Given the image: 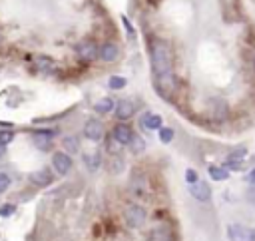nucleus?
<instances>
[{"mask_svg":"<svg viewBox=\"0 0 255 241\" xmlns=\"http://www.w3.org/2000/svg\"><path fill=\"white\" fill-rule=\"evenodd\" d=\"M108 86H110L112 90H122V88L126 86V78H122V76H112V78L108 80Z\"/></svg>","mask_w":255,"mask_h":241,"instance_id":"aec40b11","label":"nucleus"},{"mask_svg":"<svg viewBox=\"0 0 255 241\" xmlns=\"http://www.w3.org/2000/svg\"><path fill=\"white\" fill-rule=\"evenodd\" d=\"M140 124L146 128V130H160L162 128V116L160 114H152V112H146L140 120Z\"/></svg>","mask_w":255,"mask_h":241,"instance_id":"9d476101","label":"nucleus"},{"mask_svg":"<svg viewBox=\"0 0 255 241\" xmlns=\"http://www.w3.org/2000/svg\"><path fill=\"white\" fill-rule=\"evenodd\" d=\"M209 176H211V180H215V181H223V180L229 178V172H227V168L209 166Z\"/></svg>","mask_w":255,"mask_h":241,"instance_id":"dca6fc26","label":"nucleus"},{"mask_svg":"<svg viewBox=\"0 0 255 241\" xmlns=\"http://www.w3.org/2000/svg\"><path fill=\"white\" fill-rule=\"evenodd\" d=\"M36 68L40 72H54V60L48 56H36Z\"/></svg>","mask_w":255,"mask_h":241,"instance_id":"2eb2a0df","label":"nucleus"},{"mask_svg":"<svg viewBox=\"0 0 255 241\" xmlns=\"http://www.w3.org/2000/svg\"><path fill=\"white\" fill-rule=\"evenodd\" d=\"M122 22H124V26H126V30H128V32H130V36H134V26H132V22H130V20H128L126 16L122 18Z\"/></svg>","mask_w":255,"mask_h":241,"instance_id":"cd10ccee","label":"nucleus"},{"mask_svg":"<svg viewBox=\"0 0 255 241\" xmlns=\"http://www.w3.org/2000/svg\"><path fill=\"white\" fill-rule=\"evenodd\" d=\"M84 136L90 140V142H100L104 138V126L98 120H88L86 126H84Z\"/></svg>","mask_w":255,"mask_h":241,"instance_id":"7ed1b4c3","label":"nucleus"},{"mask_svg":"<svg viewBox=\"0 0 255 241\" xmlns=\"http://www.w3.org/2000/svg\"><path fill=\"white\" fill-rule=\"evenodd\" d=\"M52 166H54V170L58 172V174H68L70 170H72V158H70V154H66V152H56L54 156H52Z\"/></svg>","mask_w":255,"mask_h":241,"instance_id":"20e7f679","label":"nucleus"},{"mask_svg":"<svg viewBox=\"0 0 255 241\" xmlns=\"http://www.w3.org/2000/svg\"><path fill=\"white\" fill-rule=\"evenodd\" d=\"M114 140L120 144V146H130L132 140H134V132L130 126H116L114 128Z\"/></svg>","mask_w":255,"mask_h":241,"instance_id":"39448f33","label":"nucleus"},{"mask_svg":"<svg viewBox=\"0 0 255 241\" xmlns=\"http://www.w3.org/2000/svg\"><path fill=\"white\" fill-rule=\"evenodd\" d=\"M8 187H10V176L0 172V193H4Z\"/></svg>","mask_w":255,"mask_h":241,"instance_id":"b1692460","label":"nucleus"},{"mask_svg":"<svg viewBox=\"0 0 255 241\" xmlns=\"http://www.w3.org/2000/svg\"><path fill=\"white\" fill-rule=\"evenodd\" d=\"M64 144H66V148H68L70 152H76V150H78V146H76V138H66V140H64Z\"/></svg>","mask_w":255,"mask_h":241,"instance_id":"bb28decb","label":"nucleus"},{"mask_svg":"<svg viewBox=\"0 0 255 241\" xmlns=\"http://www.w3.org/2000/svg\"><path fill=\"white\" fill-rule=\"evenodd\" d=\"M84 162H86V166H88L90 172H96L100 168V154H86L84 156Z\"/></svg>","mask_w":255,"mask_h":241,"instance_id":"a211bd4d","label":"nucleus"},{"mask_svg":"<svg viewBox=\"0 0 255 241\" xmlns=\"http://www.w3.org/2000/svg\"><path fill=\"white\" fill-rule=\"evenodd\" d=\"M227 237H229V241H247L249 239V231L245 227L233 223V225L227 227Z\"/></svg>","mask_w":255,"mask_h":241,"instance_id":"f8f14e48","label":"nucleus"},{"mask_svg":"<svg viewBox=\"0 0 255 241\" xmlns=\"http://www.w3.org/2000/svg\"><path fill=\"white\" fill-rule=\"evenodd\" d=\"M12 140H14L12 130H0V146H8Z\"/></svg>","mask_w":255,"mask_h":241,"instance_id":"412c9836","label":"nucleus"},{"mask_svg":"<svg viewBox=\"0 0 255 241\" xmlns=\"http://www.w3.org/2000/svg\"><path fill=\"white\" fill-rule=\"evenodd\" d=\"M174 140V130L172 128H160V142L170 144Z\"/></svg>","mask_w":255,"mask_h":241,"instance_id":"4be33fe9","label":"nucleus"},{"mask_svg":"<svg viewBox=\"0 0 255 241\" xmlns=\"http://www.w3.org/2000/svg\"><path fill=\"white\" fill-rule=\"evenodd\" d=\"M114 108H116V104H114L112 98H104V100L96 102V106H94V110H96L98 114H106V112H110V110H114Z\"/></svg>","mask_w":255,"mask_h":241,"instance_id":"f3484780","label":"nucleus"},{"mask_svg":"<svg viewBox=\"0 0 255 241\" xmlns=\"http://www.w3.org/2000/svg\"><path fill=\"white\" fill-rule=\"evenodd\" d=\"M78 54H80V58H84V60H94L96 54H100V50L96 48L94 42H82V44L78 46Z\"/></svg>","mask_w":255,"mask_h":241,"instance_id":"ddd939ff","label":"nucleus"},{"mask_svg":"<svg viewBox=\"0 0 255 241\" xmlns=\"http://www.w3.org/2000/svg\"><path fill=\"white\" fill-rule=\"evenodd\" d=\"M136 112V104L132 100H120L116 104V116L120 120H128V118H132Z\"/></svg>","mask_w":255,"mask_h":241,"instance_id":"6e6552de","label":"nucleus"},{"mask_svg":"<svg viewBox=\"0 0 255 241\" xmlns=\"http://www.w3.org/2000/svg\"><path fill=\"white\" fill-rule=\"evenodd\" d=\"M197 180H199V178H197V172H195V170H188V172H186V181H188V183H195Z\"/></svg>","mask_w":255,"mask_h":241,"instance_id":"a878e982","label":"nucleus"},{"mask_svg":"<svg viewBox=\"0 0 255 241\" xmlns=\"http://www.w3.org/2000/svg\"><path fill=\"white\" fill-rule=\"evenodd\" d=\"M56 132L54 130H36L34 132V144H36V148L38 150H50L52 148V136H54Z\"/></svg>","mask_w":255,"mask_h":241,"instance_id":"423d86ee","label":"nucleus"},{"mask_svg":"<svg viewBox=\"0 0 255 241\" xmlns=\"http://www.w3.org/2000/svg\"><path fill=\"white\" fill-rule=\"evenodd\" d=\"M124 217L130 227H140L146 221V209L140 205H128L124 211Z\"/></svg>","mask_w":255,"mask_h":241,"instance_id":"f03ea898","label":"nucleus"},{"mask_svg":"<svg viewBox=\"0 0 255 241\" xmlns=\"http://www.w3.org/2000/svg\"><path fill=\"white\" fill-rule=\"evenodd\" d=\"M152 66H154V74L160 82V86L170 92L174 88V76H172V54L166 42L156 40L152 46Z\"/></svg>","mask_w":255,"mask_h":241,"instance_id":"f257e3e1","label":"nucleus"},{"mask_svg":"<svg viewBox=\"0 0 255 241\" xmlns=\"http://www.w3.org/2000/svg\"><path fill=\"white\" fill-rule=\"evenodd\" d=\"M130 148H132V152H134V154H140V152H144V148H146V144H144V140H142V138H138V136H134V140H132V144H130Z\"/></svg>","mask_w":255,"mask_h":241,"instance_id":"5701e85b","label":"nucleus"},{"mask_svg":"<svg viewBox=\"0 0 255 241\" xmlns=\"http://www.w3.org/2000/svg\"><path fill=\"white\" fill-rule=\"evenodd\" d=\"M14 209H16V205L6 203L4 207H0V217H8V215H12V213H14Z\"/></svg>","mask_w":255,"mask_h":241,"instance_id":"393cba45","label":"nucleus"},{"mask_svg":"<svg viewBox=\"0 0 255 241\" xmlns=\"http://www.w3.org/2000/svg\"><path fill=\"white\" fill-rule=\"evenodd\" d=\"M249 181H251V183H255V170H251V174H249Z\"/></svg>","mask_w":255,"mask_h":241,"instance_id":"c85d7f7f","label":"nucleus"},{"mask_svg":"<svg viewBox=\"0 0 255 241\" xmlns=\"http://www.w3.org/2000/svg\"><path fill=\"white\" fill-rule=\"evenodd\" d=\"M249 241H255V227L249 231Z\"/></svg>","mask_w":255,"mask_h":241,"instance_id":"c756f323","label":"nucleus"},{"mask_svg":"<svg viewBox=\"0 0 255 241\" xmlns=\"http://www.w3.org/2000/svg\"><path fill=\"white\" fill-rule=\"evenodd\" d=\"M100 58L104 62H114L118 58V46L114 42H106L102 48H100Z\"/></svg>","mask_w":255,"mask_h":241,"instance_id":"4468645a","label":"nucleus"},{"mask_svg":"<svg viewBox=\"0 0 255 241\" xmlns=\"http://www.w3.org/2000/svg\"><path fill=\"white\" fill-rule=\"evenodd\" d=\"M247 156V150L243 148V146H239V148H235V150H231L229 152V156H227V168H231V170H239L241 168V162H243V158Z\"/></svg>","mask_w":255,"mask_h":241,"instance_id":"1a4fd4ad","label":"nucleus"},{"mask_svg":"<svg viewBox=\"0 0 255 241\" xmlns=\"http://www.w3.org/2000/svg\"><path fill=\"white\" fill-rule=\"evenodd\" d=\"M190 193L195 197V199H199V201H207L209 197H211V189H209V185L205 183V181H195V183H190Z\"/></svg>","mask_w":255,"mask_h":241,"instance_id":"0eeeda50","label":"nucleus"},{"mask_svg":"<svg viewBox=\"0 0 255 241\" xmlns=\"http://www.w3.org/2000/svg\"><path fill=\"white\" fill-rule=\"evenodd\" d=\"M52 174L48 172V170H38V172H34V174H30V181L34 183V185H38V187H46V185H50L52 183Z\"/></svg>","mask_w":255,"mask_h":241,"instance_id":"9b49d317","label":"nucleus"},{"mask_svg":"<svg viewBox=\"0 0 255 241\" xmlns=\"http://www.w3.org/2000/svg\"><path fill=\"white\" fill-rule=\"evenodd\" d=\"M152 241H170V233L166 227H156L152 233Z\"/></svg>","mask_w":255,"mask_h":241,"instance_id":"6ab92c4d","label":"nucleus"}]
</instances>
